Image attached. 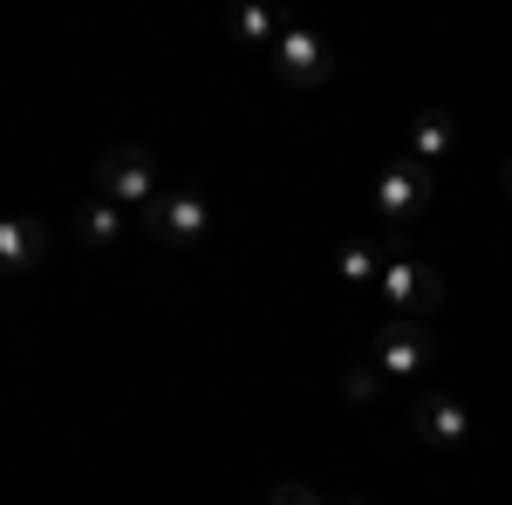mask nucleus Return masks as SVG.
<instances>
[{"instance_id":"nucleus-13","label":"nucleus","mask_w":512,"mask_h":505,"mask_svg":"<svg viewBox=\"0 0 512 505\" xmlns=\"http://www.w3.org/2000/svg\"><path fill=\"white\" fill-rule=\"evenodd\" d=\"M383 383H390V376H383V369H376L369 355L342 369V396H349V403H376V396H383Z\"/></svg>"},{"instance_id":"nucleus-16","label":"nucleus","mask_w":512,"mask_h":505,"mask_svg":"<svg viewBox=\"0 0 512 505\" xmlns=\"http://www.w3.org/2000/svg\"><path fill=\"white\" fill-rule=\"evenodd\" d=\"M328 505H369V499H355V492H349V499H328Z\"/></svg>"},{"instance_id":"nucleus-12","label":"nucleus","mask_w":512,"mask_h":505,"mask_svg":"<svg viewBox=\"0 0 512 505\" xmlns=\"http://www.w3.org/2000/svg\"><path fill=\"white\" fill-rule=\"evenodd\" d=\"M451 151H458V123L444 117V110H424V117L410 123V144H403V157H417V164L431 171V164H444Z\"/></svg>"},{"instance_id":"nucleus-7","label":"nucleus","mask_w":512,"mask_h":505,"mask_svg":"<svg viewBox=\"0 0 512 505\" xmlns=\"http://www.w3.org/2000/svg\"><path fill=\"white\" fill-rule=\"evenodd\" d=\"M410 424H417V437H424L431 451H458V444L472 437V410H465L451 389H424V396L410 403Z\"/></svg>"},{"instance_id":"nucleus-11","label":"nucleus","mask_w":512,"mask_h":505,"mask_svg":"<svg viewBox=\"0 0 512 505\" xmlns=\"http://www.w3.org/2000/svg\"><path fill=\"white\" fill-rule=\"evenodd\" d=\"M123 233H130V212H123V205H110V198L76 205V239L89 246V253H117Z\"/></svg>"},{"instance_id":"nucleus-9","label":"nucleus","mask_w":512,"mask_h":505,"mask_svg":"<svg viewBox=\"0 0 512 505\" xmlns=\"http://www.w3.org/2000/svg\"><path fill=\"white\" fill-rule=\"evenodd\" d=\"M41 253H48V226H41L35 212L0 219V273H35Z\"/></svg>"},{"instance_id":"nucleus-8","label":"nucleus","mask_w":512,"mask_h":505,"mask_svg":"<svg viewBox=\"0 0 512 505\" xmlns=\"http://www.w3.org/2000/svg\"><path fill=\"white\" fill-rule=\"evenodd\" d=\"M396 253H403V233H349L335 246V273H342L349 287H376Z\"/></svg>"},{"instance_id":"nucleus-1","label":"nucleus","mask_w":512,"mask_h":505,"mask_svg":"<svg viewBox=\"0 0 512 505\" xmlns=\"http://www.w3.org/2000/svg\"><path fill=\"white\" fill-rule=\"evenodd\" d=\"M212 219H219V212H212L205 185H192V178L164 185V192L151 198L144 212H137V226H144V233L158 239V246H171V253H178V246H198V239L212 233Z\"/></svg>"},{"instance_id":"nucleus-10","label":"nucleus","mask_w":512,"mask_h":505,"mask_svg":"<svg viewBox=\"0 0 512 505\" xmlns=\"http://www.w3.org/2000/svg\"><path fill=\"white\" fill-rule=\"evenodd\" d=\"M280 21L274 7H260V0H233L226 7V35L239 41V48H260V55H274V41H280Z\"/></svg>"},{"instance_id":"nucleus-15","label":"nucleus","mask_w":512,"mask_h":505,"mask_svg":"<svg viewBox=\"0 0 512 505\" xmlns=\"http://www.w3.org/2000/svg\"><path fill=\"white\" fill-rule=\"evenodd\" d=\"M499 185H506V198H512V157H506V171H499Z\"/></svg>"},{"instance_id":"nucleus-14","label":"nucleus","mask_w":512,"mask_h":505,"mask_svg":"<svg viewBox=\"0 0 512 505\" xmlns=\"http://www.w3.org/2000/svg\"><path fill=\"white\" fill-rule=\"evenodd\" d=\"M267 505H328V499H321L315 485H274V499H267Z\"/></svg>"},{"instance_id":"nucleus-3","label":"nucleus","mask_w":512,"mask_h":505,"mask_svg":"<svg viewBox=\"0 0 512 505\" xmlns=\"http://www.w3.org/2000/svg\"><path fill=\"white\" fill-rule=\"evenodd\" d=\"M424 205H431V171H424L417 157L383 164V178H376V192H369V219H376V233H403L410 219H424Z\"/></svg>"},{"instance_id":"nucleus-4","label":"nucleus","mask_w":512,"mask_h":505,"mask_svg":"<svg viewBox=\"0 0 512 505\" xmlns=\"http://www.w3.org/2000/svg\"><path fill=\"white\" fill-rule=\"evenodd\" d=\"M369 362L390 376V383H424L437 369V335L424 328V321H383L376 328V342H369Z\"/></svg>"},{"instance_id":"nucleus-5","label":"nucleus","mask_w":512,"mask_h":505,"mask_svg":"<svg viewBox=\"0 0 512 505\" xmlns=\"http://www.w3.org/2000/svg\"><path fill=\"white\" fill-rule=\"evenodd\" d=\"M267 62H274V76L287 82V89H315V82L335 76V41L321 35V28H301V21H287Z\"/></svg>"},{"instance_id":"nucleus-2","label":"nucleus","mask_w":512,"mask_h":505,"mask_svg":"<svg viewBox=\"0 0 512 505\" xmlns=\"http://www.w3.org/2000/svg\"><path fill=\"white\" fill-rule=\"evenodd\" d=\"M158 192H164V164L144 151V144H110V151L96 157V198L123 205L130 219H137Z\"/></svg>"},{"instance_id":"nucleus-6","label":"nucleus","mask_w":512,"mask_h":505,"mask_svg":"<svg viewBox=\"0 0 512 505\" xmlns=\"http://www.w3.org/2000/svg\"><path fill=\"white\" fill-rule=\"evenodd\" d=\"M376 287H383V301H390L396 321H431V314L444 308V280H437L424 260H410V253H396Z\"/></svg>"}]
</instances>
